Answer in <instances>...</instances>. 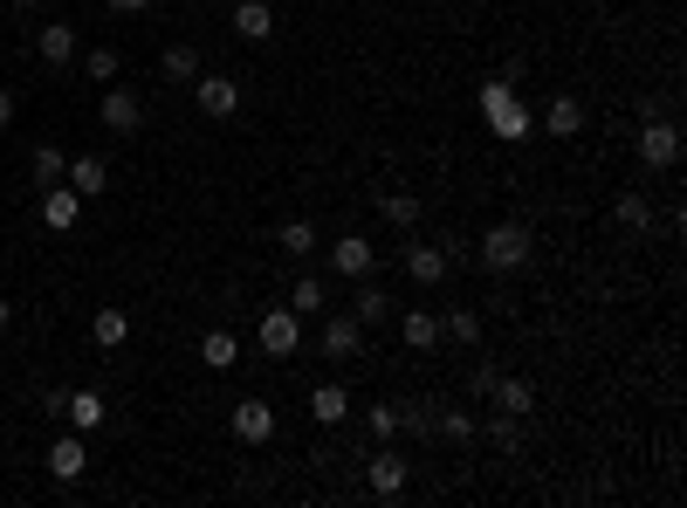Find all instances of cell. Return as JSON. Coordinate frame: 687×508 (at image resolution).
I'll use <instances>...</instances> for the list:
<instances>
[{
	"label": "cell",
	"mask_w": 687,
	"mask_h": 508,
	"mask_svg": "<svg viewBox=\"0 0 687 508\" xmlns=\"http://www.w3.org/2000/svg\"><path fill=\"white\" fill-rule=\"evenodd\" d=\"M516 90H523V69L489 76V83H481V117H489V131H495L502 145H516V138L537 131V111H529Z\"/></svg>",
	"instance_id": "obj_1"
},
{
	"label": "cell",
	"mask_w": 687,
	"mask_h": 508,
	"mask_svg": "<svg viewBox=\"0 0 687 508\" xmlns=\"http://www.w3.org/2000/svg\"><path fill=\"white\" fill-rule=\"evenodd\" d=\"M529 254H537V234H529L523 220H495L489 234H481V268H495V275H516Z\"/></svg>",
	"instance_id": "obj_2"
},
{
	"label": "cell",
	"mask_w": 687,
	"mask_h": 508,
	"mask_svg": "<svg viewBox=\"0 0 687 508\" xmlns=\"http://www.w3.org/2000/svg\"><path fill=\"white\" fill-rule=\"evenodd\" d=\"M632 151H640V165L646 172H667L680 165V124L660 111V117H640V138H632Z\"/></svg>",
	"instance_id": "obj_3"
},
{
	"label": "cell",
	"mask_w": 687,
	"mask_h": 508,
	"mask_svg": "<svg viewBox=\"0 0 687 508\" xmlns=\"http://www.w3.org/2000/svg\"><path fill=\"white\" fill-rule=\"evenodd\" d=\"M317 350H323L330 365H351V358H365V350H371V330H365L358 316H323Z\"/></svg>",
	"instance_id": "obj_4"
},
{
	"label": "cell",
	"mask_w": 687,
	"mask_h": 508,
	"mask_svg": "<svg viewBox=\"0 0 687 508\" xmlns=\"http://www.w3.org/2000/svg\"><path fill=\"white\" fill-rule=\"evenodd\" d=\"M399 262H405V282H413V289H440L447 268H454V254H447L440 241H405Z\"/></svg>",
	"instance_id": "obj_5"
},
{
	"label": "cell",
	"mask_w": 687,
	"mask_h": 508,
	"mask_svg": "<svg viewBox=\"0 0 687 508\" xmlns=\"http://www.w3.org/2000/svg\"><path fill=\"white\" fill-rule=\"evenodd\" d=\"M96 124L117 138H138L145 131V104H138V90H104V104H96Z\"/></svg>",
	"instance_id": "obj_6"
},
{
	"label": "cell",
	"mask_w": 687,
	"mask_h": 508,
	"mask_svg": "<svg viewBox=\"0 0 687 508\" xmlns=\"http://www.w3.org/2000/svg\"><path fill=\"white\" fill-rule=\"evenodd\" d=\"M193 104H199V117H234L241 111V83L234 76H193Z\"/></svg>",
	"instance_id": "obj_7"
},
{
	"label": "cell",
	"mask_w": 687,
	"mask_h": 508,
	"mask_svg": "<svg viewBox=\"0 0 687 508\" xmlns=\"http://www.w3.org/2000/svg\"><path fill=\"white\" fill-rule=\"evenodd\" d=\"M405 481H413V467H405L392 447H386V453H371V467H365L371 501H399V495H405Z\"/></svg>",
	"instance_id": "obj_8"
},
{
	"label": "cell",
	"mask_w": 687,
	"mask_h": 508,
	"mask_svg": "<svg viewBox=\"0 0 687 508\" xmlns=\"http://www.w3.org/2000/svg\"><path fill=\"white\" fill-rule=\"evenodd\" d=\"M330 268H337L344 282H358V275L378 268V247H371L365 234H337V241H330Z\"/></svg>",
	"instance_id": "obj_9"
},
{
	"label": "cell",
	"mask_w": 687,
	"mask_h": 508,
	"mask_svg": "<svg viewBox=\"0 0 687 508\" xmlns=\"http://www.w3.org/2000/svg\"><path fill=\"white\" fill-rule=\"evenodd\" d=\"M234 440L241 447H268L275 440V405L268 399H241L234 405Z\"/></svg>",
	"instance_id": "obj_10"
},
{
	"label": "cell",
	"mask_w": 687,
	"mask_h": 508,
	"mask_svg": "<svg viewBox=\"0 0 687 508\" xmlns=\"http://www.w3.org/2000/svg\"><path fill=\"white\" fill-rule=\"evenodd\" d=\"M302 344V316L296 310H262V350L268 358H296Z\"/></svg>",
	"instance_id": "obj_11"
},
{
	"label": "cell",
	"mask_w": 687,
	"mask_h": 508,
	"mask_svg": "<svg viewBox=\"0 0 687 508\" xmlns=\"http://www.w3.org/2000/svg\"><path fill=\"white\" fill-rule=\"evenodd\" d=\"M42 461H48V474H56V481H76V474L90 467V434H76V426H69V434H62L56 447H48Z\"/></svg>",
	"instance_id": "obj_12"
},
{
	"label": "cell",
	"mask_w": 687,
	"mask_h": 508,
	"mask_svg": "<svg viewBox=\"0 0 687 508\" xmlns=\"http://www.w3.org/2000/svg\"><path fill=\"white\" fill-rule=\"evenodd\" d=\"M35 56H42L48 69H69V62H76V28H69V21H42Z\"/></svg>",
	"instance_id": "obj_13"
},
{
	"label": "cell",
	"mask_w": 687,
	"mask_h": 508,
	"mask_svg": "<svg viewBox=\"0 0 687 508\" xmlns=\"http://www.w3.org/2000/svg\"><path fill=\"white\" fill-rule=\"evenodd\" d=\"M76 213H83V193L76 186H42V227H56V234H69Z\"/></svg>",
	"instance_id": "obj_14"
},
{
	"label": "cell",
	"mask_w": 687,
	"mask_h": 508,
	"mask_svg": "<svg viewBox=\"0 0 687 508\" xmlns=\"http://www.w3.org/2000/svg\"><path fill=\"white\" fill-rule=\"evenodd\" d=\"M351 316H358L365 330H378V323H386V316H392V296H386V289H378V282H371V275H358V289H351Z\"/></svg>",
	"instance_id": "obj_15"
},
{
	"label": "cell",
	"mask_w": 687,
	"mask_h": 508,
	"mask_svg": "<svg viewBox=\"0 0 687 508\" xmlns=\"http://www.w3.org/2000/svg\"><path fill=\"white\" fill-rule=\"evenodd\" d=\"M489 405H502V413H516V419H529L537 413V385H529V378H495V392H489Z\"/></svg>",
	"instance_id": "obj_16"
},
{
	"label": "cell",
	"mask_w": 687,
	"mask_h": 508,
	"mask_svg": "<svg viewBox=\"0 0 687 508\" xmlns=\"http://www.w3.org/2000/svg\"><path fill=\"white\" fill-rule=\"evenodd\" d=\"M399 344L405 350H440V316L434 310H405L399 316Z\"/></svg>",
	"instance_id": "obj_17"
},
{
	"label": "cell",
	"mask_w": 687,
	"mask_h": 508,
	"mask_svg": "<svg viewBox=\"0 0 687 508\" xmlns=\"http://www.w3.org/2000/svg\"><path fill=\"white\" fill-rule=\"evenodd\" d=\"M584 131V104L577 96H550L543 104V138H577Z\"/></svg>",
	"instance_id": "obj_18"
},
{
	"label": "cell",
	"mask_w": 687,
	"mask_h": 508,
	"mask_svg": "<svg viewBox=\"0 0 687 508\" xmlns=\"http://www.w3.org/2000/svg\"><path fill=\"white\" fill-rule=\"evenodd\" d=\"M193 76H199V48L193 42H172L165 56H159V83L180 90V83H193Z\"/></svg>",
	"instance_id": "obj_19"
},
{
	"label": "cell",
	"mask_w": 687,
	"mask_h": 508,
	"mask_svg": "<svg viewBox=\"0 0 687 508\" xmlns=\"http://www.w3.org/2000/svg\"><path fill=\"white\" fill-rule=\"evenodd\" d=\"M310 419H317V426H344V419H351V392H344V385H317V392H310Z\"/></svg>",
	"instance_id": "obj_20"
},
{
	"label": "cell",
	"mask_w": 687,
	"mask_h": 508,
	"mask_svg": "<svg viewBox=\"0 0 687 508\" xmlns=\"http://www.w3.org/2000/svg\"><path fill=\"white\" fill-rule=\"evenodd\" d=\"M62 186H76V193H83V199H96V193H104V186H111V165H104V159H69V172H62Z\"/></svg>",
	"instance_id": "obj_21"
},
{
	"label": "cell",
	"mask_w": 687,
	"mask_h": 508,
	"mask_svg": "<svg viewBox=\"0 0 687 508\" xmlns=\"http://www.w3.org/2000/svg\"><path fill=\"white\" fill-rule=\"evenodd\" d=\"M234 35H241V42H268V35H275L268 0H241V8H234Z\"/></svg>",
	"instance_id": "obj_22"
},
{
	"label": "cell",
	"mask_w": 687,
	"mask_h": 508,
	"mask_svg": "<svg viewBox=\"0 0 687 508\" xmlns=\"http://www.w3.org/2000/svg\"><path fill=\"white\" fill-rule=\"evenodd\" d=\"M289 310H296V316H323V310H330V289H323V275H296V289H289Z\"/></svg>",
	"instance_id": "obj_23"
},
{
	"label": "cell",
	"mask_w": 687,
	"mask_h": 508,
	"mask_svg": "<svg viewBox=\"0 0 687 508\" xmlns=\"http://www.w3.org/2000/svg\"><path fill=\"white\" fill-rule=\"evenodd\" d=\"M612 220L626 227V234H653V199H646V193H619Z\"/></svg>",
	"instance_id": "obj_24"
},
{
	"label": "cell",
	"mask_w": 687,
	"mask_h": 508,
	"mask_svg": "<svg viewBox=\"0 0 687 508\" xmlns=\"http://www.w3.org/2000/svg\"><path fill=\"white\" fill-rule=\"evenodd\" d=\"M62 419L76 426V434H96L111 413H104V399H96V392H69V413H62Z\"/></svg>",
	"instance_id": "obj_25"
},
{
	"label": "cell",
	"mask_w": 687,
	"mask_h": 508,
	"mask_svg": "<svg viewBox=\"0 0 687 508\" xmlns=\"http://www.w3.org/2000/svg\"><path fill=\"white\" fill-rule=\"evenodd\" d=\"M275 247L296 254V262H310V254H317V227L310 220H283V227H275Z\"/></svg>",
	"instance_id": "obj_26"
},
{
	"label": "cell",
	"mask_w": 687,
	"mask_h": 508,
	"mask_svg": "<svg viewBox=\"0 0 687 508\" xmlns=\"http://www.w3.org/2000/svg\"><path fill=\"white\" fill-rule=\"evenodd\" d=\"M199 358H207V371H234L241 365V344L227 337V330H207V337H199Z\"/></svg>",
	"instance_id": "obj_27"
},
{
	"label": "cell",
	"mask_w": 687,
	"mask_h": 508,
	"mask_svg": "<svg viewBox=\"0 0 687 508\" xmlns=\"http://www.w3.org/2000/svg\"><path fill=\"white\" fill-rule=\"evenodd\" d=\"M69 172V151L62 145H35V186H62Z\"/></svg>",
	"instance_id": "obj_28"
},
{
	"label": "cell",
	"mask_w": 687,
	"mask_h": 508,
	"mask_svg": "<svg viewBox=\"0 0 687 508\" xmlns=\"http://www.w3.org/2000/svg\"><path fill=\"white\" fill-rule=\"evenodd\" d=\"M90 337H96V344H104V350H117L124 337H131V316H124V310H96V323H90Z\"/></svg>",
	"instance_id": "obj_29"
},
{
	"label": "cell",
	"mask_w": 687,
	"mask_h": 508,
	"mask_svg": "<svg viewBox=\"0 0 687 508\" xmlns=\"http://www.w3.org/2000/svg\"><path fill=\"white\" fill-rule=\"evenodd\" d=\"M440 337H454V344H481V316H474V310H447V316H440Z\"/></svg>",
	"instance_id": "obj_30"
},
{
	"label": "cell",
	"mask_w": 687,
	"mask_h": 508,
	"mask_svg": "<svg viewBox=\"0 0 687 508\" xmlns=\"http://www.w3.org/2000/svg\"><path fill=\"white\" fill-rule=\"evenodd\" d=\"M378 213H386L392 227H420V199L413 193H386V199H378Z\"/></svg>",
	"instance_id": "obj_31"
},
{
	"label": "cell",
	"mask_w": 687,
	"mask_h": 508,
	"mask_svg": "<svg viewBox=\"0 0 687 508\" xmlns=\"http://www.w3.org/2000/svg\"><path fill=\"white\" fill-rule=\"evenodd\" d=\"M489 447H502V453H523V419H516V413L489 419Z\"/></svg>",
	"instance_id": "obj_32"
},
{
	"label": "cell",
	"mask_w": 687,
	"mask_h": 508,
	"mask_svg": "<svg viewBox=\"0 0 687 508\" xmlns=\"http://www.w3.org/2000/svg\"><path fill=\"white\" fill-rule=\"evenodd\" d=\"M434 434H447V440H474V413L447 405V413H434Z\"/></svg>",
	"instance_id": "obj_33"
},
{
	"label": "cell",
	"mask_w": 687,
	"mask_h": 508,
	"mask_svg": "<svg viewBox=\"0 0 687 508\" xmlns=\"http://www.w3.org/2000/svg\"><path fill=\"white\" fill-rule=\"evenodd\" d=\"M83 69L96 76V83H111V76L124 69V56H117V48H90V56H83Z\"/></svg>",
	"instance_id": "obj_34"
},
{
	"label": "cell",
	"mask_w": 687,
	"mask_h": 508,
	"mask_svg": "<svg viewBox=\"0 0 687 508\" xmlns=\"http://www.w3.org/2000/svg\"><path fill=\"white\" fill-rule=\"evenodd\" d=\"M371 440H399V405H371Z\"/></svg>",
	"instance_id": "obj_35"
},
{
	"label": "cell",
	"mask_w": 687,
	"mask_h": 508,
	"mask_svg": "<svg viewBox=\"0 0 687 508\" xmlns=\"http://www.w3.org/2000/svg\"><path fill=\"white\" fill-rule=\"evenodd\" d=\"M399 434H434V413L426 405H399Z\"/></svg>",
	"instance_id": "obj_36"
},
{
	"label": "cell",
	"mask_w": 687,
	"mask_h": 508,
	"mask_svg": "<svg viewBox=\"0 0 687 508\" xmlns=\"http://www.w3.org/2000/svg\"><path fill=\"white\" fill-rule=\"evenodd\" d=\"M495 378H502V365L481 358V365H474V378H468V392H474V399H489V392H495Z\"/></svg>",
	"instance_id": "obj_37"
},
{
	"label": "cell",
	"mask_w": 687,
	"mask_h": 508,
	"mask_svg": "<svg viewBox=\"0 0 687 508\" xmlns=\"http://www.w3.org/2000/svg\"><path fill=\"white\" fill-rule=\"evenodd\" d=\"M69 413V385H48L42 392V419H62Z\"/></svg>",
	"instance_id": "obj_38"
},
{
	"label": "cell",
	"mask_w": 687,
	"mask_h": 508,
	"mask_svg": "<svg viewBox=\"0 0 687 508\" xmlns=\"http://www.w3.org/2000/svg\"><path fill=\"white\" fill-rule=\"evenodd\" d=\"M14 124V90H0V131Z\"/></svg>",
	"instance_id": "obj_39"
},
{
	"label": "cell",
	"mask_w": 687,
	"mask_h": 508,
	"mask_svg": "<svg viewBox=\"0 0 687 508\" xmlns=\"http://www.w3.org/2000/svg\"><path fill=\"white\" fill-rule=\"evenodd\" d=\"M111 8H117V14H145V8H151V0H111Z\"/></svg>",
	"instance_id": "obj_40"
},
{
	"label": "cell",
	"mask_w": 687,
	"mask_h": 508,
	"mask_svg": "<svg viewBox=\"0 0 687 508\" xmlns=\"http://www.w3.org/2000/svg\"><path fill=\"white\" fill-rule=\"evenodd\" d=\"M8 323H14V302H8V296H0V330H8Z\"/></svg>",
	"instance_id": "obj_41"
},
{
	"label": "cell",
	"mask_w": 687,
	"mask_h": 508,
	"mask_svg": "<svg viewBox=\"0 0 687 508\" xmlns=\"http://www.w3.org/2000/svg\"><path fill=\"white\" fill-rule=\"evenodd\" d=\"M14 8H28V0H14Z\"/></svg>",
	"instance_id": "obj_42"
}]
</instances>
